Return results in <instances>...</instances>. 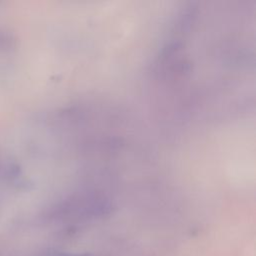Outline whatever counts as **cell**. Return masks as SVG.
I'll return each instance as SVG.
<instances>
[]
</instances>
